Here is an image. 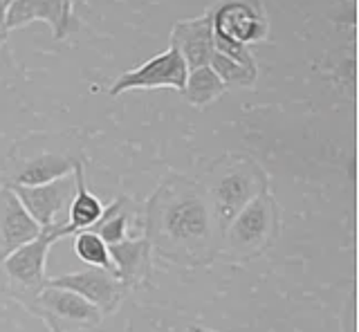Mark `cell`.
Listing matches in <instances>:
<instances>
[{
  "label": "cell",
  "mask_w": 359,
  "mask_h": 332,
  "mask_svg": "<svg viewBox=\"0 0 359 332\" xmlns=\"http://www.w3.org/2000/svg\"><path fill=\"white\" fill-rule=\"evenodd\" d=\"M142 236L149 240L153 258L171 265L198 268L216 261L220 229L200 180L166 173L144 202Z\"/></svg>",
  "instance_id": "6da1fadb"
},
{
  "label": "cell",
  "mask_w": 359,
  "mask_h": 332,
  "mask_svg": "<svg viewBox=\"0 0 359 332\" xmlns=\"http://www.w3.org/2000/svg\"><path fill=\"white\" fill-rule=\"evenodd\" d=\"M81 164H86V153L76 132H39L11 148L0 186H41L72 175Z\"/></svg>",
  "instance_id": "7a4b0ae2"
},
{
  "label": "cell",
  "mask_w": 359,
  "mask_h": 332,
  "mask_svg": "<svg viewBox=\"0 0 359 332\" xmlns=\"http://www.w3.org/2000/svg\"><path fill=\"white\" fill-rule=\"evenodd\" d=\"M200 184L205 186L209 195L216 225L222 236L227 225L254 198L269 191V175L252 155L224 153L207 166Z\"/></svg>",
  "instance_id": "3957f363"
},
{
  "label": "cell",
  "mask_w": 359,
  "mask_h": 332,
  "mask_svg": "<svg viewBox=\"0 0 359 332\" xmlns=\"http://www.w3.org/2000/svg\"><path fill=\"white\" fill-rule=\"evenodd\" d=\"M280 229V209L265 191L236 216L220 236L218 258L229 263L254 261L274 245Z\"/></svg>",
  "instance_id": "277c9868"
},
{
  "label": "cell",
  "mask_w": 359,
  "mask_h": 332,
  "mask_svg": "<svg viewBox=\"0 0 359 332\" xmlns=\"http://www.w3.org/2000/svg\"><path fill=\"white\" fill-rule=\"evenodd\" d=\"M70 236L67 223H54L43 227L41 234L27 245L11 251L7 258L0 261V292H5L20 305H27L45 285V263L54 242Z\"/></svg>",
  "instance_id": "5b68a950"
},
{
  "label": "cell",
  "mask_w": 359,
  "mask_h": 332,
  "mask_svg": "<svg viewBox=\"0 0 359 332\" xmlns=\"http://www.w3.org/2000/svg\"><path fill=\"white\" fill-rule=\"evenodd\" d=\"M25 307L36 314L50 332H79L95 328L104 321L99 310L79 294L54 285H45Z\"/></svg>",
  "instance_id": "8992f818"
},
{
  "label": "cell",
  "mask_w": 359,
  "mask_h": 332,
  "mask_svg": "<svg viewBox=\"0 0 359 332\" xmlns=\"http://www.w3.org/2000/svg\"><path fill=\"white\" fill-rule=\"evenodd\" d=\"M211 27L216 36L254 46L269 36V20L265 7L254 0H231V3H213L207 7Z\"/></svg>",
  "instance_id": "52a82bcc"
},
{
  "label": "cell",
  "mask_w": 359,
  "mask_h": 332,
  "mask_svg": "<svg viewBox=\"0 0 359 332\" xmlns=\"http://www.w3.org/2000/svg\"><path fill=\"white\" fill-rule=\"evenodd\" d=\"M187 74L189 70L182 57H180V52L168 46V50L155 54L146 63L119 74L115 83L108 88V92L117 97L128 90H153V88H173V90L182 92Z\"/></svg>",
  "instance_id": "ba28073f"
},
{
  "label": "cell",
  "mask_w": 359,
  "mask_h": 332,
  "mask_svg": "<svg viewBox=\"0 0 359 332\" xmlns=\"http://www.w3.org/2000/svg\"><path fill=\"white\" fill-rule=\"evenodd\" d=\"M32 20L52 25L56 41L70 39L74 32L86 29V23L74 14V3L67 0H14L5 12L3 29L9 34L11 29L27 25Z\"/></svg>",
  "instance_id": "9c48e42d"
},
{
  "label": "cell",
  "mask_w": 359,
  "mask_h": 332,
  "mask_svg": "<svg viewBox=\"0 0 359 332\" xmlns=\"http://www.w3.org/2000/svg\"><path fill=\"white\" fill-rule=\"evenodd\" d=\"M48 285L63 287V290L79 294L83 301L97 307L101 317L115 314L123 301V296L128 294V290L115 274L97 268L54 276V279H48Z\"/></svg>",
  "instance_id": "30bf717a"
},
{
  "label": "cell",
  "mask_w": 359,
  "mask_h": 332,
  "mask_svg": "<svg viewBox=\"0 0 359 332\" xmlns=\"http://www.w3.org/2000/svg\"><path fill=\"white\" fill-rule=\"evenodd\" d=\"M16 193L20 205L32 216V220L41 229L59 223V214L63 209H70V202L76 191V180L72 175H63V178L41 184V186H7Z\"/></svg>",
  "instance_id": "8fae6325"
},
{
  "label": "cell",
  "mask_w": 359,
  "mask_h": 332,
  "mask_svg": "<svg viewBox=\"0 0 359 332\" xmlns=\"http://www.w3.org/2000/svg\"><path fill=\"white\" fill-rule=\"evenodd\" d=\"M171 48L180 52L189 72L209 65L216 48H213V27L207 9L196 18L177 20L171 29Z\"/></svg>",
  "instance_id": "7c38bea8"
},
{
  "label": "cell",
  "mask_w": 359,
  "mask_h": 332,
  "mask_svg": "<svg viewBox=\"0 0 359 332\" xmlns=\"http://www.w3.org/2000/svg\"><path fill=\"white\" fill-rule=\"evenodd\" d=\"M39 234L41 227L25 212L16 193L7 186H0V261L32 242Z\"/></svg>",
  "instance_id": "4fadbf2b"
},
{
  "label": "cell",
  "mask_w": 359,
  "mask_h": 332,
  "mask_svg": "<svg viewBox=\"0 0 359 332\" xmlns=\"http://www.w3.org/2000/svg\"><path fill=\"white\" fill-rule=\"evenodd\" d=\"M110 258L115 263L117 279L123 283V287L130 290H140L151 281L153 272V251L149 240L144 236H135L110 245Z\"/></svg>",
  "instance_id": "5bb4252c"
},
{
  "label": "cell",
  "mask_w": 359,
  "mask_h": 332,
  "mask_svg": "<svg viewBox=\"0 0 359 332\" xmlns=\"http://www.w3.org/2000/svg\"><path fill=\"white\" fill-rule=\"evenodd\" d=\"M142 212H144V202L133 200L130 195H119L115 198L101 214L99 223L93 227L97 231L99 238L106 242V245H117V242L135 238L130 236L133 229H140L142 236Z\"/></svg>",
  "instance_id": "9a60e30c"
},
{
  "label": "cell",
  "mask_w": 359,
  "mask_h": 332,
  "mask_svg": "<svg viewBox=\"0 0 359 332\" xmlns=\"http://www.w3.org/2000/svg\"><path fill=\"white\" fill-rule=\"evenodd\" d=\"M74 180H76V191L70 202V220H67V229H70V236L79 234L83 229H93L101 214H104V202L99 200L95 193H90L88 184H86V164L76 166L74 169Z\"/></svg>",
  "instance_id": "2e32d148"
},
{
  "label": "cell",
  "mask_w": 359,
  "mask_h": 332,
  "mask_svg": "<svg viewBox=\"0 0 359 332\" xmlns=\"http://www.w3.org/2000/svg\"><path fill=\"white\" fill-rule=\"evenodd\" d=\"M227 90L229 88L218 79V74L213 72L209 65H205V68L191 70L187 74L184 90L180 95H182L184 102L191 104L194 108H207L209 104L218 102Z\"/></svg>",
  "instance_id": "e0dca14e"
},
{
  "label": "cell",
  "mask_w": 359,
  "mask_h": 332,
  "mask_svg": "<svg viewBox=\"0 0 359 332\" xmlns=\"http://www.w3.org/2000/svg\"><path fill=\"white\" fill-rule=\"evenodd\" d=\"M74 254L79 256V261L86 263L88 268H97V270H106V272H115V263L110 258L108 245L99 238L97 231L93 229H83L74 234Z\"/></svg>",
  "instance_id": "ac0fdd59"
},
{
  "label": "cell",
  "mask_w": 359,
  "mask_h": 332,
  "mask_svg": "<svg viewBox=\"0 0 359 332\" xmlns=\"http://www.w3.org/2000/svg\"><path fill=\"white\" fill-rule=\"evenodd\" d=\"M209 68L218 74V79L227 85V88H254L258 72L256 70H247L243 65L229 61L227 57H222L220 52L213 50V57L209 61Z\"/></svg>",
  "instance_id": "d6986e66"
},
{
  "label": "cell",
  "mask_w": 359,
  "mask_h": 332,
  "mask_svg": "<svg viewBox=\"0 0 359 332\" xmlns=\"http://www.w3.org/2000/svg\"><path fill=\"white\" fill-rule=\"evenodd\" d=\"M213 48H216V52H220L222 57H227L229 61L243 65V68H247V70L258 72V63H256L254 52L247 46H243V43H236V41L213 34Z\"/></svg>",
  "instance_id": "ffe728a7"
},
{
  "label": "cell",
  "mask_w": 359,
  "mask_h": 332,
  "mask_svg": "<svg viewBox=\"0 0 359 332\" xmlns=\"http://www.w3.org/2000/svg\"><path fill=\"white\" fill-rule=\"evenodd\" d=\"M344 332H357V307H355V290L351 292L344 310Z\"/></svg>",
  "instance_id": "44dd1931"
},
{
  "label": "cell",
  "mask_w": 359,
  "mask_h": 332,
  "mask_svg": "<svg viewBox=\"0 0 359 332\" xmlns=\"http://www.w3.org/2000/svg\"><path fill=\"white\" fill-rule=\"evenodd\" d=\"M9 7V0H0V46L7 41V32L3 29V20H5V12Z\"/></svg>",
  "instance_id": "7402d4cb"
},
{
  "label": "cell",
  "mask_w": 359,
  "mask_h": 332,
  "mask_svg": "<svg viewBox=\"0 0 359 332\" xmlns=\"http://www.w3.org/2000/svg\"><path fill=\"white\" fill-rule=\"evenodd\" d=\"M189 332H218L213 328H205V326H189Z\"/></svg>",
  "instance_id": "603a6c76"
}]
</instances>
